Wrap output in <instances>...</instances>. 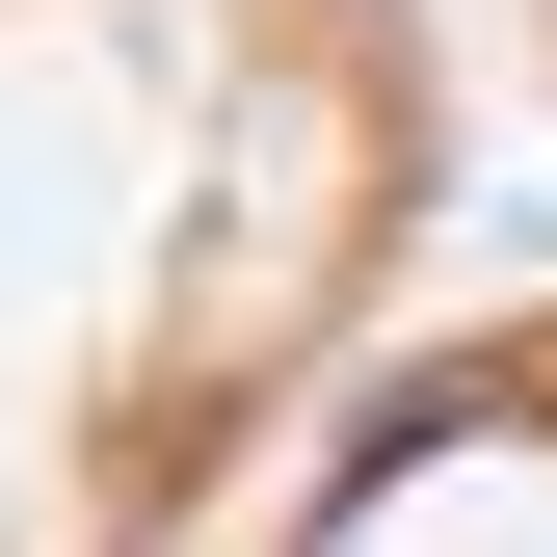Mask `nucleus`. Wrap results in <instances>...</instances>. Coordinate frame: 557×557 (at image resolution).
<instances>
[{
  "mask_svg": "<svg viewBox=\"0 0 557 557\" xmlns=\"http://www.w3.org/2000/svg\"><path fill=\"white\" fill-rule=\"evenodd\" d=\"M425 81L372 0H0V557H160L372 293Z\"/></svg>",
  "mask_w": 557,
  "mask_h": 557,
  "instance_id": "1",
  "label": "nucleus"
},
{
  "mask_svg": "<svg viewBox=\"0 0 557 557\" xmlns=\"http://www.w3.org/2000/svg\"><path fill=\"white\" fill-rule=\"evenodd\" d=\"M293 557H557V319H505L478 372H425L372 451L319 478Z\"/></svg>",
  "mask_w": 557,
  "mask_h": 557,
  "instance_id": "2",
  "label": "nucleus"
}]
</instances>
